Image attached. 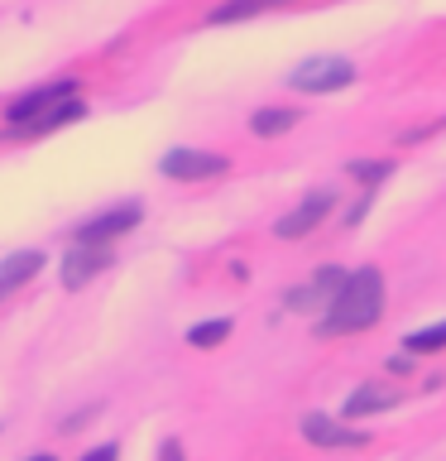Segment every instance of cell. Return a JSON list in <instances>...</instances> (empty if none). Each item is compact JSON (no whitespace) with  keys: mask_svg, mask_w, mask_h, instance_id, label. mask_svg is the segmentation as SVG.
<instances>
[{"mask_svg":"<svg viewBox=\"0 0 446 461\" xmlns=\"http://www.w3.org/2000/svg\"><path fill=\"white\" fill-rule=\"evenodd\" d=\"M388 370H394V375H403V370H413V356H394V360H388Z\"/></svg>","mask_w":446,"mask_h":461,"instance_id":"cell-20","label":"cell"},{"mask_svg":"<svg viewBox=\"0 0 446 461\" xmlns=\"http://www.w3.org/2000/svg\"><path fill=\"white\" fill-rule=\"evenodd\" d=\"M403 346H408V356H437V351H446V322H432L423 331H413Z\"/></svg>","mask_w":446,"mask_h":461,"instance_id":"cell-16","label":"cell"},{"mask_svg":"<svg viewBox=\"0 0 446 461\" xmlns=\"http://www.w3.org/2000/svg\"><path fill=\"white\" fill-rule=\"evenodd\" d=\"M273 5H288V0H226L221 10H211V24H236V20H250V14H264Z\"/></svg>","mask_w":446,"mask_h":461,"instance_id":"cell-14","label":"cell"},{"mask_svg":"<svg viewBox=\"0 0 446 461\" xmlns=\"http://www.w3.org/2000/svg\"><path fill=\"white\" fill-rule=\"evenodd\" d=\"M298 86V92L308 96H322V92H341V86L355 82V68L345 63V58H312V63L293 68V77H288Z\"/></svg>","mask_w":446,"mask_h":461,"instance_id":"cell-4","label":"cell"},{"mask_svg":"<svg viewBox=\"0 0 446 461\" xmlns=\"http://www.w3.org/2000/svg\"><path fill=\"white\" fill-rule=\"evenodd\" d=\"M29 461H58V456H49V452H39V456H29Z\"/></svg>","mask_w":446,"mask_h":461,"instance_id":"cell-21","label":"cell"},{"mask_svg":"<svg viewBox=\"0 0 446 461\" xmlns=\"http://www.w3.org/2000/svg\"><path fill=\"white\" fill-rule=\"evenodd\" d=\"M72 92H77V77H58V82H43V86H34L29 96H20V101H10V130L20 135L24 125H34L39 115H49V111H58L63 101H72Z\"/></svg>","mask_w":446,"mask_h":461,"instance_id":"cell-2","label":"cell"},{"mask_svg":"<svg viewBox=\"0 0 446 461\" xmlns=\"http://www.w3.org/2000/svg\"><path fill=\"white\" fill-rule=\"evenodd\" d=\"M302 438H308L312 447H365L370 432L345 428V423H336V418H326V413H308L302 418Z\"/></svg>","mask_w":446,"mask_h":461,"instance_id":"cell-8","label":"cell"},{"mask_svg":"<svg viewBox=\"0 0 446 461\" xmlns=\"http://www.w3.org/2000/svg\"><path fill=\"white\" fill-rule=\"evenodd\" d=\"M293 125H298V111H288V106H269V111L250 115V130L259 140H273V135H283V130H293Z\"/></svg>","mask_w":446,"mask_h":461,"instance_id":"cell-12","label":"cell"},{"mask_svg":"<svg viewBox=\"0 0 446 461\" xmlns=\"http://www.w3.org/2000/svg\"><path fill=\"white\" fill-rule=\"evenodd\" d=\"M384 317V274L379 269H355L345 274L341 294L331 308L317 317V337H351V331H370Z\"/></svg>","mask_w":446,"mask_h":461,"instance_id":"cell-1","label":"cell"},{"mask_svg":"<svg viewBox=\"0 0 446 461\" xmlns=\"http://www.w3.org/2000/svg\"><path fill=\"white\" fill-rule=\"evenodd\" d=\"M82 115H86V106H82L77 96H72V101H63V106H58V111L39 115L34 125H24L20 135H49V130H58V125H72V121H82Z\"/></svg>","mask_w":446,"mask_h":461,"instance_id":"cell-13","label":"cell"},{"mask_svg":"<svg viewBox=\"0 0 446 461\" xmlns=\"http://www.w3.org/2000/svg\"><path fill=\"white\" fill-rule=\"evenodd\" d=\"M158 461H183V447L168 438V442H164V452H158Z\"/></svg>","mask_w":446,"mask_h":461,"instance_id":"cell-19","label":"cell"},{"mask_svg":"<svg viewBox=\"0 0 446 461\" xmlns=\"http://www.w3.org/2000/svg\"><path fill=\"white\" fill-rule=\"evenodd\" d=\"M139 221H144L139 202H120V207H111V212L92 216V221H82L77 230H72V240H77V245H111V240H120L125 230H135Z\"/></svg>","mask_w":446,"mask_h":461,"instance_id":"cell-3","label":"cell"},{"mask_svg":"<svg viewBox=\"0 0 446 461\" xmlns=\"http://www.w3.org/2000/svg\"><path fill=\"white\" fill-rule=\"evenodd\" d=\"M403 403V389H388V384H360L351 399H345V418H374L384 409H398Z\"/></svg>","mask_w":446,"mask_h":461,"instance_id":"cell-10","label":"cell"},{"mask_svg":"<svg viewBox=\"0 0 446 461\" xmlns=\"http://www.w3.org/2000/svg\"><path fill=\"white\" fill-rule=\"evenodd\" d=\"M39 269H43V255H39V250H20V255H10L5 265H0V298H10L14 288H24Z\"/></svg>","mask_w":446,"mask_h":461,"instance_id":"cell-11","label":"cell"},{"mask_svg":"<svg viewBox=\"0 0 446 461\" xmlns=\"http://www.w3.org/2000/svg\"><path fill=\"white\" fill-rule=\"evenodd\" d=\"M82 461H120V447H115V442H106V447H96V452H86Z\"/></svg>","mask_w":446,"mask_h":461,"instance_id":"cell-18","label":"cell"},{"mask_svg":"<svg viewBox=\"0 0 446 461\" xmlns=\"http://www.w3.org/2000/svg\"><path fill=\"white\" fill-rule=\"evenodd\" d=\"M106 265H111L106 245H72V255L63 259V288H86Z\"/></svg>","mask_w":446,"mask_h":461,"instance_id":"cell-9","label":"cell"},{"mask_svg":"<svg viewBox=\"0 0 446 461\" xmlns=\"http://www.w3.org/2000/svg\"><path fill=\"white\" fill-rule=\"evenodd\" d=\"M351 178H360L365 187H374V183L388 178V164H351Z\"/></svg>","mask_w":446,"mask_h":461,"instance_id":"cell-17","label":"cell"},{"mask_svg":"<svg viewBox=\"0 0 446 461\" xmlns=\"http://www.w3.org/2000/svg\"><path fill=\"white\" fill-rule=\"evenodd\" d=\"M331 202H336L331 193H308V197H302V202H298V207L288 212V216H279V226H273V236H283V240H302L308 230H317V226L326 221Z\"/></svg>","mask_w":446,"mask_h":461,"instance_id":"cell-7","label":"cell"},{"mask_svg":"<svg viewBox=\"0 0 446 461\" xmlns=\"http://www.w3.org/2000/svg\"><path fill=\"white\" fill-rule=\"evenodd\" d=\"M164 178H178V183H201V178H216L226 173V158L221 154H207V149H173L164 154Z\"/></svg>","mask_w":446,"mask_h":461,"instance_id":"cell-6","label":"cell"},{"mask_svg":"<svg viewBox=\"0 0 446 461\" xmlns=\"http://www.w3.org/2000/svg\"><path fill=\"white\" fill-rule=\"evenodd\" d=\"M230 337V317H211V322H197L187 331V346H197V351H211V346H221Z\"/></svg>","mask_w":446,"mask_h":461,"instance_id":"cell-15","label":"cell"},{"mask_svg":"<svg viewBox=\"0 0 446 461\" xmlns=\"http://www.w3.org/2000/svg\"><path fill=\"white\" fill-rule=\"evenodd\" d=\"M341 284H345V269L336 265H326V269H317L308 284H298V288H288V308L293 312H312V308H331V298L341 294Z\"/></svg>","mask_w":446,"mask_h":461,"instance_id":"cell-5","label":"cell"}]
</instances>
